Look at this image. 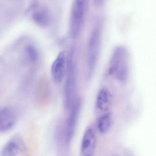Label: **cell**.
Masks as SVG:
<instances>
[{
    "mask_svg": "<svg viewBox=\"0 0 156 156\" xmlns=\"http://www.w3.org/2000/svg\"><path fill=\"white\" fill-rule=\"evenodd\" d=\"M103 25L98 21L94 26L88 41L87 62L86 79L90 81L93 77L98 62L101 50Z\"/></svg>",
    "mask_w": 156,
    "mask_h": 156,
    "instance_id": "6da1fadb",
    "label": "cell"
},
{
    "mask_svg": "<svg viewBox=\"0 0 156 156\" xmlns=\"http://www.w3.org/2000/svg\"><path fill=\"white\" fill-rule=\"evenodd\" d=\"M129 55L125 47L115 48L108 64V73L121 83L126 82L129 75Z\"/></svg>",
    "mask_w": 156,
    "mask_h": 156,
    "instance_id": "7a4b0ae2",
    "label": "cell"
},
{
    "mask_svg": "<svg viewBox=\"0 0 156 156\" xmlns=\"http://www.w3.org/2000/svg\"><path fill=\"white\" fill-rule=\"evenodd\" d=\"M74 50L71 49L67 60V76L64 89V105L66 109H70L77 98V70L74 61Z\"/></svg>",
    "mask_w": 156,
    "mask_h": 156,
    "instance_id": "3957f363",
    "label": "cell"
},
{
    "mask_svg": "<svg viewBox=\"0 0 156 156\" xmlns=\"http://www.w3.org/2000/svg\"><path fill=\"white\" fill-rule=\"evenodd\" d=\"M88 0H74L71 9L70 33L74 39L81 34L83 26Z\"/></svg>",
    "mask_w": 156,
    "mask_h": 156,
    "instance_id": "277c9868",
    "label": "cell"
},
{
    "mask_svg": "<svg viewBox=\"0 0 156 156\" xmlns=\"http://www.w3.org/2000/svg\"><path fill=\"white\" fill-rule=\"evenodd\" d=\"M82 105V100L81 98H77L70 109L71 113L70 115L67 119L66 123L62 129L64 145L66 149L69 148L71 146L78 122Z\"/></svg>",
    "mask_w": 156,
    "mask_h": 156,
    "instance_id": "5b68a950",
    "label": "cell"
},
{
    "mask_svg": "<svg viewBox=\"0 0 156 156\" xmlns=\"http://www.w3.org/2000/svg\"><path fill=\"white\" fill-rule=\"evenodd\" d=\"M26 150V144L22 137L20 135H15L4 145L2 154L3 156H17L25 152Z\"/></svg>",
    "mask_w": 156,
    "mask_h": 156,
    "instance_id": "8992f818",
    "label": "cell"
},
{
    "mask_svg": "<svg viewBox=\"0 0 156 156\" xmlns=\"http://www.w3.org/2000/svg\"><path fill=\"white\" fill-rule=\"evenodd\" d=\"M17 112L11 107L0 109V132L4 133L11 130L18 121Z\"/></svg>",
    "mask_w": 156,
    "mask_h": 156,
    "instance_id": "52a82bcc",
    "label": "cell"
},
{
    "mask_svg": "<svg viewBox=\"0 0 156 156\" xmlns=\"http://www.w3.org/2000/svg\"><path fill=\"white\" fill-rule=\"evenodd\" d=\"M97 139L95 131L92 127L86 129L81 145V152L84 156L94 155L96 147Z\"/></svg>",
    "mask_w": 156,
    "mask_h": 156,
    "instance_id": "ba28073f",
    "label": "cell"
},
{
    "mask_svg": "<svg viewBox=\"0 0 156 156\" xmlns=\"http://www.w3.org/2000/svg\"><path fill=\"white\" fill-rule=\"evenodd\" d=\"M66 57L63 51L59 53L51 67V75L53 80L56 83H61L66 71Z\"/></svg>",
    "mask_w": 156,
    "mask_h": 156,
    "instance_id": "9c48e42d",
    "label": "cell"
},
{
    "mask_svg": "<svg viewBox=\"0 0 156 156\" xmlns=\"http://www.w3.org/2000/svg\"><path fill=\"white\" fill-rule=\"evenodd\" d=\"M33 11L32 17L35 23L42 27H45L50 23V15L47 8L40 6L38 2H35L31 6Z\"/></svg>",
    "mask_w": 156,
    "mask_h": 156,
    "instance_id": "30bf717a",
    "label": "cell"
},
{
    "mask_svg": "<svg viewBox=\"0 0 156 156\" xmlns=\"http://www.w3.org/2000/svg\"><path fill=\"white\" fill-rule=\"evenodd\" d=\"M113 95L110 90L106 87H102L98 92L96 99L97 108L104 112L108 111L112 106Z\"/></svg>",
    "mask_w": 156,
    "mask_h": 156,
    "instance_id": "8fae6325",
    "label": "cell"
},
{
    "mask_svg": "<svg viewBox=\"0 0 156 156\" xmlns=\"http://www.w3.org/2000/svg\"><path fill=\"white\" fill-rule=\"evenodd\" d=\"M113 122V115L107 112L99 116L97 120V129L101 134L107 133L112 127Z\"/></svg>",
    "mask_w": 156,
    "mask_h": 156,
    "instance_id": "7c38bea8",
    "label": "cell"
},
{
    "mask_svg": "<svg viewBox=\"0 0 156 156\" xmlns=\"http://www.w3.org/2000/svg\"><path fill=\"white\" fill-rule=\"evenodd\" d=\"M26 55L29 62L32 63H35L39 59V54L37 50L32 45H29L26 47Z\"/></svg>",
    "mask_w": 156,
    "mask_h": 156,
    "instance_id": "4fadbf2b",
    "label": "cell"
}]
</instances>
